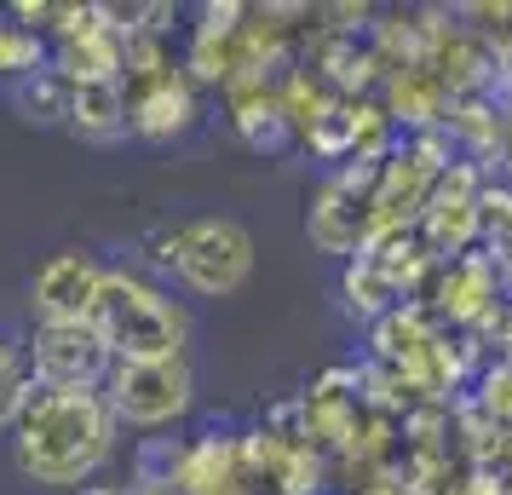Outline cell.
Returning <instances> with one entry per match:
<instances>
[{
	"mask_svg": "<svg viewBox=\"0 0 512 495\" xmlns=\"http://www.w3.org/2000/svg\"><path fill=\"white\" fill-rule=\"evenodd\" d=\"M12 104L24 110L29 121H41V127H58V121H70V104H75V81L58 64H47L41 75H29L12 87Z\"/></svg>",
	"mask_w": 512,
	"mask_h": 495,
	"instance_id": "30bf717a",
	"label": "cell"
},
{
	"mask_svg": "<svg viewBox=\"0 0 512 495\" xmlns=\"http://www.w3.org/2000/svg\"><path fill=\"white\" fill-rule=\"evenodd\" d=\"M127 127L139 133V139H179L196 127V93H190V81H156L150 93L133 98V110H127Z\"/></svg>",
	"mask_w": 512,
	"mask_h": 495,
	"instance_id": "52a82bcc",
	"label": "cell"
},
{
	"mask_svg": "<svg viewBox=\"0 0 512 495\" xmlns=\"http://www.w3.org/2000/svg\"><path fill=\"white\" fill-rule=\"evenodd\" d=\"M116 369L93 323H41L29 340V375L41 386H104Z\"/></svg>",
	"mask_w": 512,
	"mask_h": 495,
	"instance_id": "5b68a950",
	"label": "cell"
},
{
	"mask_svg": "<svg viewBox=\"0 0 512 495\" xmlns=\"http://www.w3.org/2000/svg\"><path fill=\"white\" fill-rule=\"evenodd\" d=\"M75 495H121V490H116V484H81Z\"/></svg>",
	"mask_w": 512,
	"mask_h": 495,
	"instance_id": "4fadbf2b",
	"label": "cell"
},
{
	"mask_svg": "<svg viewBox=\"0 0 512 495\" xmlns=\"http://www.w3.org/2000/svg\"><path fill=\"white\" fill-rule=\"evenodd\" d=\"M93 329L116 363H167L185 357L190 323L179 300H167V288H156L144 271H104Z\"/></svg>",
	"mask_w": 512,
	"mask_h": 495,
	"instance_id": "7a4b0ae2",
	"label": "cell"
},
{
	"mask_svg": "<svg viewBox=\"0 0 512 495\" xmlns=\"http://www.w3.org/2000/svg\"><path fill=\"white\" fill-rule=\"evenodd\" d=\"M127 98H121V81H93V87H75L70 104V127L87 133V139H116L127 133Z\"/></svg>",
	"mask_w": 512,
	"mask_h": 495,
	"instance_id": "9c48e42d",
	"label": "cell"
},
{
	"mask_svg": "<svg viewBox=\"0 0 512 495\" xmlns=\"http://www.w3.org/2000/svg\"><path fill=\"white\" fill-rule=\"evenodd\" d=\"M236 133H242L248 150H259V156H282V150L294 144V133H300V121L288 116L282 98H265V87H254V93L236 104Z\"/></svg>",
	"mask_w": 512,
	"mask_h": 495,
	"instance_id": "ba28073f",
	"label": "cell"
},
{
	"mask_svg": "<svg viewBox=\"0 0 512 495\" xmlns=\"http://www.w3.org/2000/svg\"><path fill=\"white\" fill-rule=\"evenodd\" d=\"M254 271V236L242 231L236 219H179V260H173V277L202 294V300H225L248 283Z\"/></svg>",
	"mask_w": 512,
	"mask_h": 495,
	"instance_id": "3957f363",
	"label": "cell"
},
{
	"mask_svg": "<svg viewBox=\"0 0 512 495\" xmlns=\"http://www.w3.org/2000/svg\"><path fill=\"white\" fill-rule=\"evenodd\" d=\"M116 415L104 386H29V403L12 426V455L18 472L47 484V490H75L81 478H93L110 455Z\"/></svg>",
	"mask_w": 512,
	"mask_h": 495,
	"instance_id": "6da1fadb",
	"label": "cell"
},
{
	"mask_svg": "<svg viewBox=\"0 0 512 495\" xmlns=\"http://www.w3.org/2000/svg\"><path fill=\"white\" fill-rule=\"evenodd\" d=\"M29 386H35V375H29V352L18 346V340L0 334V432L18 426V415H24V403H29Z\"/></svg>",
	"mask_w": 512,
	"mask_h": 495,
	"instance_id": "8fae6325",
	"label": "cell"
},
{
	"mask_svg": "<svg viewBox=\"0 0 512 495\" xmlns=\"http://www.w3.org/2000/svg\"><path fill=\"white\" fill-rule=\"evenodd\" d=\"M484 403H489L495 421H512V357H501L484 375Z\"/></svg>",
	"mask_w": 512,
	"mask_h": 495,
	"instance_id": "7c38bea8",
	"label": "cell"
},
{
	"mask_svg": "<svg viewBox=\"0 0 512 495\" xmlns=\"http://www.w3.org/2000/svg\"><path fill=\"white\" fill-rule=\"evenodd\" d=\"M98 288H104V265L87 248H64L52 254L35 283H29V306L41 311V323H93Z\"/></svg>",
	"mask_w": 512,
	"mask_h": 495,
	"instance_id": "8992f818",
	"label": "cell"
},
{
	"mask_svg": "<svg viewBox=\"0 0 512 495\" xmlns=\"http://www.w3.org/2000/svg\"><path fill=\"white\" fill-rule=\"evenodd\" d=\"M104 398H110V415L127 426H173L196 403V375H190L185 357H167V363H116L110 380H104Z\"/></svg>",
	"mask_w": 512,
	"mask_h": 495,
	"instance_id": "277c9868",
	"label": "cell"
}]
</instances>
